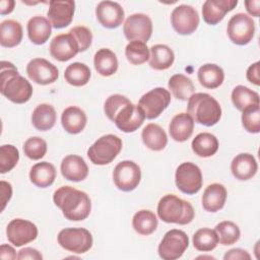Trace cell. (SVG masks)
I'll return each mask as SVG.
<instances>
[{
    "mask_svg": "<svg viewBox=\"0 0 260 260\" xmlns=\"http://www.w3.org/2000/svg\"><path fill=\"white\" fill-rule=\"evenodd\" d=\"M175 182L182 193L187 195L196 194L201 189L203 182L200 168L191 161L181 164L176 170Z\"/></svg>",
    "mask_w": 260,
    "mask_h": 260,
    "instance_id": "8",
    "label": "cell"
},
{
    "mask_svg": "<svg viewBox=\"0 0 260 260\" xmlns=\"http://www.w3.org/2000/svg\"><path fill=\"white\" fill-rule=\"evenodd\" d=\"M157 215L167 223L185 225L193 220L195 211L190 202L174 194H167L158 201Z\"/></svg>",
    "mask_w": 260,
    "mask_h": 260,
    "instance_id": "5",
    "label": "cell"
},
{
    "mask_svg": "<svg viewBox=\"0 0 260 260\" xmlns=\"http://www.w3.org/2000/svg\"><path fill=\"white\" fill-rule=\"evenodd\" d=\"M123 32L130 42L140 41L146 43L152 34V21L144 13L131 14L124 22Z\"/></svg>",
    "mask_w": 260,
    "mask_h": 260,
    "instance_id": "14",
    "label": "cell"
},
{
    "mask_svg": "<svg viewBox=\"0 0 260 260\" xmlns=\"http://www.w3.org/2000/svg\"><path fill=\"white\" fill-rule=\"evenodd\" d=\"M125 56L133 65H141L149 60V49L146 43L140 41H132L125 48Z\"/></svg>",
    "mask_w": 260,
    "mask_h": 260,
    "instance_id": "41",
    "label": "cell"
},
{
    "mask_svg": "<svg viewBox=\"0 0 260 260\" xmlns=\"http://www.w3.org/2000/svg\"><path fill=\"white\" fill-rule=\"evenodd\" d=\"M168 86L171 89L173 95L181 101H188L195 91L193 81L181 73L173 75L169 80Z\"/></svg>",
    "mask_w": 260,
    "mask_h": 260,
    "instance_id": "36",
    "label": "cell"
},
{
    "mask_svg": "<svg viewBox=\"0 0 260 260\" xmlns=\"http://www.w3.org/2000/svg\"><path fill=\"white\" fill-rule=\"evenodd\" d=\"M224 260H250L251 259V255L243 249L240 248H235V249H231L229 250L224 256H223Z\"/></svg>",
    "mask_w": 260,
    "mask_h": 260,
    "instance_id": "46",
    "label": "cell"
},
{
    "mask_svg": "<svg viewBox=\"0 0 260 260\" xmlns=\"http://www.w3.org/2000/svg\"><path fill=\"white\" fill-rule=\"evenodd\" d=\"M58 244L65 250L83 254L92 247V236L90 232L83 228H66L59 232Z\"/></svg>",
    "mask_w": 260,
    "mask_h": 260,
    "instance_id": "7",
    "label": "cell"
},
{
    "mask_svg": "<svg viewBox=\"0 0 260 260\" xmlns=\"http://www.w3.org/2000/svg\"><path fill=\"white\" fill-rule=\"evenodd\" d=\"M0 258L4 260H14L17 258V255L13 247L7 244H2L0 246Z\"/></svg>",
    "mask_w": 260,
    "mask_h": 260,
    "instance_id": "50",
    "label": "cell"
},
{
    "mask_svg": "<svg viewBox=\"0 0 260 260\" xmlns=\"http://www.w3.org/2000/svg\"><path fill=\"white\" fill-rule=\"evenodd\" d=\"M173 28L182 36L193 34L199 25V15L197 10L187 4H181L174 8L171 14Z\"/></svg>",
    "mask_w": 260,
    "mask_h": 260,
    "instance_id": "13",
    "label": "cell"
},
{
    "mask_svg": "<svg viewBox=\"0 0 260 260\" xmlns=\"http://www.w3.org/2000/svg\"><path fill=\"white\" fill-rule=\"evenodd\" d=\"M170 103V91L164 87H155L140 98L138 106L143 111L145 118L152 120L157 118L169 107Z\"/></svg>",
    "mask_w": 260,
    "mask_h": 260,
    "instance_id": "11",
    "label": "cell"
},
{
    "mask_svg": "<svg viewBox=\"0 0 260 260\" xmlns=\"http://www.w3.org/2000/svg\"><path fill=\"white\" fill-rule=\"evenodd\" d=\"M47 142L39 136L29 137L23 144L24 154L32 160H38L44 157L47 152Z\"/></svg>",
    "mask_w": 260,
    "mask_h": 260,
    "instance_id": "44",
    "label": "cell"
},
{
    "mask_svg": "<svg viewBox=\"0 0 260 260\" xmlns=\"http://www.w3.org/2000/svg\"><path fill=\"white\" fill-rule=\"evenodd\" d=\"M187 111L194 122L206 127L217 124L221 118L219 103L205 92L193 93L188 100Z\"/></svg>",
    "mask_w": 260,
    "mask_h": 260,
    "instance_id": "4",
    "label": "cell"
},
{
    "mask_svg": "<svg viewBox=\"0 0 260 260\" xmlns=\"http://www.w3.org/2000/svg\"><path fill=\"white\" fill-rule=\"evenodd\" d=\"M156 215L147 209L137 211L132 218V226L136 233L142 236L151 235L157 228Z\"/></svg>",
    "mask_w": 260,
    "mask_h": 260,
    "instance_id": "35",
    "label": "cell"
},
{
    "mask_svg": "<svg viewBox=\"0 0 260 260\" xmlns=\"http://www.w3.org/2000/svg\"><path fill=\"white\" fill-rule=\"evenodd\" d=\"M57 114L53 106L49 104L38 105L31 114V123L39 131H48L56 123Z\"/></svg>",
    "mask_w": 260,
    "mask_h": 260,
    "instance_id": "31",
    "label": "cell"
},
{
    "mask_svg": "<svg viewBox=\"0 0 260 260\" xmlns=\"http://www.w3.org/2000/svg\"><path fill=\"white\" fill-rule=\"evenodd\" d=\"M122 145V140L117 135H103L91 146H89L87 149V156L93 165H109L120 153Z\"/></svg>",
    "mask_w": 260,
    "mask_h": 260,
    "instance_id": "6",
    "label": "cell"
},
{
    "mask_svg": "<svg viewBox=\"0 0 260 260\" xmlns=\"http://www.w3.org/2000/svg\"><path fill=\"white\" fill-rule=\"evenodd\" d=\"M226 32L232 43L244 46L249 44L255 34V22L246 13H237L228 22Z\"/></svg>",
    "mask_w": 260,
    "mask_h": 260,
    "instance_id": "10",
    "label": "cell"
},
{
    "mask_svg": "<svg viewBox=\"0 0 260 260\" xmlns=\"http://www.w3.org/2000/svg\"><path fill=\"white\" fill-rule=\"evenodd\" d=\"M175 61V54L173 50L162 44L153 45L150 48L149 66L154 70L169 69Z\"/></svg>",
    "mask_w": 260,
    "mask_h": 260,
    "instance_id": "33",
    "label": "cell"
},
{
    "mask_svg": "<svg viewBox=\"0 0 260 260\" xmlns=\"http://www.w3.org/2000/svg\"><path fill=\"white\" fill-rule=\"evenodd\" d=\"M232 102L239 111H244L246 108L259 105V94L244 85H237L232 91Z\"/></svg>",
    "mask_w": 260,
    "mask_h": 260,
    "instance_id": "38",
    "label": "cell"
},
{
    "mask_svg": "<svg viewBox=\"0 0 260 260\" xmlns=\"http://www.w3.org/2000/svg\"><path fill=\"white\" fill-rule=\"evenodd\" d=\"M226 196L228 192L223 185L219 183L210 184L202 194V206L208 212H217L224 206Z\"/></svg>",
    "mask_w": 260,
    "mask_h": 260,
    "instance_id": "23",
    "label": "cell"
},
{
    "mask_svg": "<svg viewBox=\"0 0 260 260\" xmlns=\"http://www.w3.org/2000/svg\"><path fill=\"white\" fill-rule=\"evenodd\" d=\"M237 5L238 0H206L202 5L203 20L210 25H215Z\"/></svg>",
    "mask_w": 260,
    "mask_h": 260,
    "instance_id": "20",
    "label": "cell"
},
{
    "mask_svg": "<svg viewBox=\"0 0 260 260\" xmlns=\"http://www.w3.org/2000/svg\"><path fill=\"white\" fill-rule=\"evenodd\" d=\"M93 65L100 75L108 77L117 72L119 63L116 54L112 50L103 48L94 54Z\"/></svg>",
    "mask_w": 260,
    "mask_h": 260,
    "instance_id": "30",
    "label": "cell"
},
{
    "mask_svg": "<svg viewBox=\"0 0 260 260\" xmlns=\"http://www.w3.org/2000/svg\"><path fill=\"white\" fill-rule=\"evenodd\" d=\"M56 179V169L48 161H41L34 165L29 171L30 182L39 188L51 186Z\"/></svg>",
    "mask_w": 260,
    "mask_h": 260,
    "instance_id": "29",
    "label": "cell"
},
{
    "mask_svg": "<svg viewBox=\"0 0 260 260\" xmlns=\"http://www.w3.org/2000/svg\"><path fill=\"white\" fill-rule=\"evenodd\" d=\"M113 180L115 186L124 192L136 189L141 180V171L132 160H122L114 169Z\"/></svg>",
    "mask_w": 260,
    "mask_h": 260,
    "instance_id": "12",
    "label": "cell"
},
{
    "mask_svg": "<svg viewBox=\"0 0 260 260\" xmlns=\"http://www.w3.org/2000/svg\"><path fill=\"white\" fill-rule=\"evenodd\" d=\"M53 201L68 220L79 221L88 217L91 210L89 196L71 186H61L53 195Z\"/></svg>",
    "mask_w": 260,
    "mask_h": 260,
    "instance_id": "2",
    "label": "cell"
},
{
    "mask_svg": "<svg viewBox=\"0 0 260 260\" xmlns=\"http://www.w3.org/2000/svg\"><path fill=\"white\" fill-rule=\"evenodd\" d=\"M26 29L28 39L31 43L36 45H43L49 40L52 34V24L46 17L36 15L27 21Z\"/></svg>",
    "mask_w": 260,
    "mask_h": 260,
    "instance_id": "25",
    "label": "cell"
},
{
    "mask_svg": "<svg viewBox=\"0 0 260 260\" xmlns=\"http://www.w3.org/2000/svg\"><path fill=\"white\" fill-rule=\"evenodd\" d=\"M62 176L71 182L83 181L88 175V167L85 160L76 154L66 155L61 161Z\"/></svg>",
    "mask_w": 260,
    "mask_h": 260,
    "instance_id": "21",
    "label": "cell"
},
{
    "mask_svg": "<svg viewBox=\"0 0 260 260\" xmlns=\"http://www.w3.org/2000/svg\"><path fill=\"white\" fill-rule=\"evenodd\" d=\"M104 111L108 119L125 133L135 132L145 120V115L138 105L132 104L128 98L118 93L106 100Z\"/></svg>",
    "mask_w": 260,
    "mask_h": 260,
    "instance_id": "1",
    "label": "cell"
},
{
    "mask_svg": "<svg viewBox=\"0 0 260 260\" xmlns=\"http://www.w3.org/2000/svg\"><path fill=\"white\" fill-rule=\"evenodd\" d=\"M189 246L187 234L181 230L173 229L167 232L160 241L157 252L164 260H176L180 258Z\"/></svg>",
    "mask_w": 260,
    "mask_h": 260,
    "instance_id": "9",
    "label": "cell"
},
{
    "mask_svg": "<svg viewBox=\"0 0 260 260\" xmlns=\"http://www.w3.org/2000/svg\"><path fill=\"white\" fill-rule=\"evenodd\" d=\"M49 49L51 56L60 62H66L80 52L79 45L70 31L54 37Z\"/></svg>",
    "mask_w": 260,
    "mask_h": 260,
    "instance_id": "17",
    "label": "cell"
},
{
    "mask_svg": "<svg viewBox=\"0 0 260 260\" xmlns=\"http://www.w3.org/2000/svg\"><path fill=\"white\" fill-rule=\"evenodd\" d=\"M26 74L37 84L47 85L55 82L59 77L58 68L44 58H35L26 65Z\"/></svg>",
    "mask_w": 260,
    "mask_h": 260,
    "instance_id": "16",
    "label": "cell"
},
{
    "mask_svg": "<svg viewBox=\"0 0 260 260\" xmlns=\"http://www.w3.org/2000/svg\"><path fill=\"white\" fill-rule=\"evenodd\" d=\"M0 91L14 104H24L32 95V86L27 79L18 73L17 68L10 62H1Z\"/></svg>",
    "mask_w": 260,
    "mask_h": 260,
    "instance_id": "3",
    "label": "cell"
},
{
    "mask_svg": "<svg viewBox=\"0 0 260 260\" xmlns=\"http://www.w3.org/2000/svg\"><path fill=\"white\" fill-rule=\"evenodd\" d=\"M0 189H1V203H2L1 211H3L6 204L8 203V201L12 196V187L10 183L2 180L0 182Z\"/></svg>",
    "mask_w": 260,
    "mask_h": 260,
    "instance_id": "48",
    "label": "cell"
},
{
    "mask_svg": "<svg viewBox=\"0 0 260 260\" xmlns=\"http://www.w3.org/2000/svg\"><path fill=\"white\" fill-rule=\"evenodd\" d=\"M242 125L249 133L260 132V107L251 106L242 111Z\"/></svg>",
    "mask_w": 260,
    "mask_h": 260,
    "instance_id": "43",
    "label": "cell"
},
{
    "mask_svg": "<svg viewBox=\"0 0 260 260\" xmlns=\"http://www.w3.org/2000/svg\"><path fill=\"white\" fill-rule=\"evenodd\" d=\"M247 79L255 84V85H259L260 84V78H259V62H255L252 65L249 66L247 73H246Z\"/></svg>",
    "mask_w": 260,
    "mask_h": 260,
    "instance_id": "49",
    "label": "cell"
},
{
    "mask_svg": "<svg viewBox=\"0 0 260 260\" xmlns=\"http://www.w3.org/2000/svg\"><path fill=\"white\" fill-rule=\"evenodd\" d=\"M91 76L90 69L87 65L80 62H74L67 66L64 72V78L67 83L73 86H83L87 84Z\"/></svg>",
    "mask_w": 260,
    "mask_h": 260,
    "instance_id": "37",
    "label": "cell"
},
{
    "mask_svg": "<svg viewBox=\"0 0 260 260\" xmlns=\"http://www.w3.org/2000/svg\"><path fill=\"white\" fill-rule=\"evenodd\" d=\"M6 236L13 246L21 247L37 239L38 228L29 220L14 218L7 224Z\"/></svg>",
    "mask_w": 260,
    "mask_h": 260,
    "instance_id": "15",
    "label": "cell"
},
{
    "mask_svg": "<svg viewBox=\"0 0 260 260\" xmlns=\"http://www.w3.org/2000/svg\"><path fill=\"white\" fill-rule=\"evenodd\" d=\"M19 160V151L12 144H3L0 147V173L10 172Z\"/></svg>",
    "mask_w": 260,
    "mask_h": 260,
    "instance_id": "42",
    "label": "cell"
},
{
    "mask_svg": "<svg viewBox=\"0 0 260 260\" xmlns=\"http://www.w3.org/2000/svg\"><path fill=\"white\" fill-rule=\"evenodd\" d=\"M69 31L75 37L79 45L80 52H84L90 47L92 42V34L89 28L83 25H77L72 27Z\"/></svg>",
    "mask_w": 260,
    "mask_h": 260,
    "instance_id": "45",
    "label": "cell"
},
{
    "mask_svg": "<svg viewBox=\"0 0 260 260\" xmlns=\"http://www.w3.org/2000/svg\"><path fill=\"white\" fill-rule=\"evenodd\" d=\"M22 26L13 19L3 20L0 24V44L5 48H13L22 41Z\"/></svg>",
    "mask_w": 260,
    "mask_h": 260,
    "instance_id": "32",
    "label": "cell"
},
{
    "mask_svg": "<svg viewBox=\"0 0 260 260\" xmlns=\"http://www.w3.org/2000/svg\"><path fill=\"white\" fill-rule=\"evenodd\" d=\"M193 246L196 250L201 252H209L216 248L218 244V238L214 230L203 228L199 229L193 235Z\"/></svg>",
    "mask_w": 260,
    "mask_h": 260,
    "instance_id": "39",
    "label": "cell"
},
{
    "mask_svg": "<svg viewBox=\"0 0 260 260\" xmlns=\"http://www.w3.org/2000/svg\"><path fill=\"white\" fill-rule=\"evenodd\" d=\"M192 150L200 157H209L216 153L218 149L217 138L208 132H202L195 136L191 143Z\"/></svg>",
    "mask_w": 260,
    "mask_h": 260,
    "instance_id": "34",
    "label": "cell"
},
{
    "mask_svg": "<svg viewBox=\"0 0 260 260\" xmlns=\"http://www.w3.org/2000/svg\"><path fill=\"white\" fill-rule=\"evenodd\" d=\"M17 259L19 260H25V259H29V260H42L43 259V255L34 248L30 247H26L21 249L18 254H17Z\"/></svg>",
    "mask_w": 260,
    "mask_h": 260,
    "instance_id": "47",
    "label": "cell"
},
{
    "mask_svg": "<svg viewBox=\"0 0 260 260\" xmlns=\"http://www.w3.org/2000/svg\"><path fill=\"white\" fill-rule=\"evenodd\" d=\"M87 117L84 111L78 107L70 106L61 115V123L65 131L70 134L80 133L86 126Z\"/></svg>",
    "mask_w": 260,
    "mask_h": 260,
    "instance_id": "26",
    "label": "cell"
},
{
    "mask_svg": "<svg viewBox=\"0 0 260 260\" xmlns=\"http://www.w3.org/2000/svg\"><path fill=\"white\" fill-rule=\"evenodd\" d=\"M141 138L144 145L153 151H160L168 144L167 133L159 125L154 123L147 124L143 128Z\"/></svg>",
    "mask_w": 260,
    "mask_h": 260,
    "instance_id": "27",
    "label": "cell"
},
{
    "mask_svg": "<svg viewBox=\"0 0 260 260\" xmlns=\"http://www.w3.org/2000/svg\"><path fill=\"white\" fill-rule=\"evenodd\" d=\"M75 2L72 0H52L49 2L47 16L52 26L60 29L68 26L74 15Z\"/></svg>",
    "mask_w": 260,
    "mask_h": 260,
    "instance_id": "18",
    "label": "cell"
},
{
    "mask_svg": "<svg viewBox=\"0 0 260 260\" xmlns=\"http://www.w3.org/2000/svg\"><path fill=\"white\" fill-rule=\"evenodd\" d=\"M246 6V10L248 13L252 16L258 17L259 16V11H260V1L259 0H250V1H245L244 2Z\"/></svg>",
    "mask_w": 260,
    "mask_h": 260,
    "instance_id": "51",
    "label": "cell"
},
{
    "mask_svg": "<svg viewBox=\"0 0 260 260\" xmlns=\"http://www.w3.org/2000/svg\"><path fill=\"white\" fill-rule=\"evenodd\" d=\"M15 2L13 0H1L0 1V14L5 15L9 14L14 9Z\"/></svg>",
    "mask_w": 260,
    "mask_h": 260,
    "instance_id": "52",
    "label": "cell"
},
{
    "mask_svg": "<svg viewBox=\"0 0 260 260\" xmlns=\"http://www.w3.org/2000/svg\"><path fill=\"white\" fill-rule=\"evenodd\" d=\"M199 83L208 89H214L220 86L224 80L222 68L216 64L207 63L202 65L197 72Z\"/></svg>",
    "mask_w": 260,
    "mask_h": 260,
    "instance_id": "28",
    "label": "cell"
},
{
    "mask_svg": "<svg viewBox=\"0 0 260 260\" xmlns=\"http://www.w3.org/2000/svg\"><path fill=\"white\" fill-rule=\"evenodd\" d=\"M258 170L255 157L251 153H240L236 155L231 164L233 176L240 181L252 179Z\"/></svg>",
    "mask_w": 260,
    "mask_h": 260,
    "instance_id": "22",
    "label": "cell"
},
{
    "mask_svg": "<svg viewBox=\"0 0 260 260\" xmlns=\"http://www.w3.org/2000/svg\"><path fill=\"white\" fill-rule=\"evenodd\" d=\"M214 231L216 232L218 243L223 246L233 245L239 241L241 237V232L239 226L230 220H224L215 225Z\"/></svg>",
    "mask_w": 260,
    "mask_h": 260,
    "instance_id": "40",
    "label": "cell"
},
{
    "mask_svg": "<svg viewBox=\"0 0 260 260\" xmlns=\"http://www.w3.org/2000/svg\"><path fill=\"white\" fill-rule=\"evenodd\" d=\"M95 16L102 26L106 28H116L124 20V9L114 1H101L95 8Z\"/></svg>",
    "mask_w": 260,
    "mask_h": 260,
    "instance_id": "19",
    "label": "cell"
},
{
    "mask_svg": "<svg viewBox=\"0 0 260 260\" xmlns=\"http://www.w3.org/2000/svg\"><path fill=\"white\" fill-rule=\"evenodd\" d=\"M205 258H208V259H214V257H212V256H199V257H197V259H205Z\"/></svg>",
    "mask_w": 260,
    "mask_h": 260,
    "instance_id": "53",
    "label": "cell"
},
{
    "mask_svg": "<svg viewBox=\"0 0 260 260\" xmlns=\"http://www.w3.org/2000/svg\"><path fill=\"white\" fill-rule=\"evenodd\" d=\"M194 120L188 113L177 114L169 125V133L171 138L177 142L188 140L193 134Z\"/></svg>",
    "mask_w": 260,
    "mask_h": 260,
    "instance_id": "24",
    "label": "cell"
}]
</instances>
